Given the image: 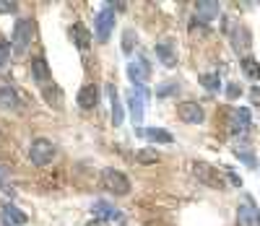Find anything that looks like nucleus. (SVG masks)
Listing matches in <instances>:
<instances>
[{
	"instance_id": "nucleus-30",
	"label": "nucleus",
	"mask_w": 260,
	"mask_h": 226,
	"mask_svg": "<svg viewBox=\"0 0 260 226\" xmlns=\"http://www.w3.org/2000/svg\"><path fill=\"white\" fill-rule=\"evenodd\" d=\"M240 94H242V86L240 83H229L227 86V99L234 101V99H240Z\"/></svg>"
},
{
	"instance_id": "nucleus-17",
	"label": "nucleus",
	"mask_w": 260,
	"mask_h": 226,
	"mask_svg": "<svg viewBox=\"0 0 260 226\" xmlns=\"http://www.w3.org/2000/svg\"><path fill=\"white\" fill-rule=\"evenodd\" d=\"M138 133L146 135L151 143H164V146L174 143V135L169 133V130H164V128H143V130H138Z\"/></svg>"
},
{
	"instance_id": "nucleus-12",
	"label": "nucleus",
	"mask_w": 260,
	"mask_h": 226,
	"mask_svg": "<svg viewBox=\"0 0 260 226\" xmlns=\"http://www.w3.org/2000/svg\"><path fill=\"white\" fill-rule=\"evenodd\" d=\"M128 78H130L135 86H143V83L151 78V68H149V63H146L143 58H135V60L128 65Z\"/></svg>"
},
{
	"instance_id": "nucleus-4",
	"label": "nucleus",
	"mask_w": 260,
	"mask_h": 226,
	"mask_svg": "<svg viewBox=\"0 0 260 226\" xmlns=\"http://www.w3.org/2000/svg\"><path fill=\"white\" fill-rule=\"evenodd\" d=\"M146 101H149V91H146V86H133L128 91V109H130L133 125H141V122H143Z\"/></svg>"
},
{
	"instance_id": "nucleus-14",
	"label": "nucleus",
	"mask_w": 260,
	"mask_h": 226,
	"mask_svg": "<svg viewBox=\"0 0 260 226\" xmlns=\"http://www.w3.org/2000/svg\"><path fill=\"white\" fill-rule=\"evenodd\" d=\"M227 31H229L232 44H234V50H237V52H245V50H250V47H253V37H250V31H247V26L237 24L234 29H227Z\"/></svg>"
},
{
	"instance_id": "nucleus-31",
	"label": "nucleus",
	"mask_w": 260,
	"mask_h": 226,
	"mask_svg": "<svg viewBox=\"0 0 260 226\" xmlns=\"http://www.w3.org/2000/svg\"><path fill=\"white\" fill-rule=\"evenodd\" d=\"M0 187H3V190H5V195H10V198H13V195H16V193H13V187H10V185L5 182V179H3V174H0Z\"/></svg>"
},
{
	"instance_id": "nucleus-9",
	"label": "nucleus",
	"mask_w": 260,
	"mask_h": 226,
	"mask_svg": "<svg viewBox=\"0 0 260 226\" xmlns=\"http://www.w3.org/2000/svg\"><path fill=\"white\" fill-rule=\"evenodd\" d=\"M112 29H115V8H104L96 13V39L107 42Z\"/></svg>"
},
{
	"instance_id": "nucleus-7",
	"label": "nucleus",
	"mask_w": 260,
	"mask_h": 226,
	"mask_svg": "<svg viewBox=\"0 0 260 226\" xmlns=\"http://www.w3.org/2000/svg\"><path fill=\"white\" fill-rule=\"evenodd\" d=\"M177 117L187 122V125H200L203 120H206V112L198 101H182V104L177 107Z\"/></svg>"
},
{
	"instance_id": "nucleus-32",
	"label": "nucleus",
	"mask_w": 260,
	"mask_h": 226,
	"mask_svg": "<svg viewBox=\"0 0 260 226\" xmlns=\"http://www.w3.org/2000/svg\"><path fill=\"white\" fill-rule=\"evenodd\" d=\"M250 96H253V101H255V104H260V88H253V91H250Z\"/></svg>"
},
{
	"instance_id": "nucleus-11",
	"label": "nucleus",
	"mask_w": 260,
	"mask_h": 226,
	"mask_svg": "<svg viewBox=\"0 0 260 226\" xmlns=\"http://www.w3.org/2000/svg\"><path fill=\"white\" fill-rule=\"evenodd\" d=\"M0 109L5 112H21L24 109V99L18 96L13 86H0Z\"/></svg>"
},
{
	"instance_id": "nucleus-2",
	"label": "nucleus",
	"mask_w": 260,
	"mask_h": 226,
	"mask_svg": "<svg viewBox=\"0 0 260 226\" xmlns=\"http://www.w3.org/2000/svg\"><path fill=\"white\" fill-rule=\"evenodd\" d=\"M55 156H58V149H55L52 141H47V138L31 141V146H29V161L34 166H47V164H52Z\"/></svg>"
},
{
	"instance_id": "nucleus-1",
	"label": "nucleus",
	"mask_w": 260,
	"mask_h": 226,
	"mask_svg": "<svg viewBox=\"0 0 260 226\" xmlns=\"http://www.w3.org/2000/svg\"><path fill=\"white\" fill-rule=\"evenodd\" d=\"M31 42H34V21L31 18H18V24L13 29V39H10L16 58H24L31 47Z\"/></svg>"
},
{
	"instance_id": "nucleus-15",
	"label": "nucleus",
	"mask_w": 260,
	"mask_h": 226,
	"mask_svg": "<svg viewBox=\"0 0 260 226\" xmlns=\"http://www.w3.org/2000/svg\"><path fill=\"white\" fill-rule=\"evenodd\" d=\"M71 37H73V44H76L81 52H86L88 47H91V31H88V29L81 24V21L71 26Z\"/></svg>"
},
{
	"instance_id": "nucleus-20",
	"label": "nucleus",
	"mask_w": 260,
	"mask_h": 226,
	"mask_svg": "<svg viewBox=\"0 0 260 226\" xmlns=\"http://www.w3.org/2000/svg\"><path fill=\"white\" fill-rule=\"evenodd\" d=\"M3 213H5V219H8L10 224H18V226L29 221V216H26V213L21 211V208H16L13 203H3Z\"/></svg>"
},
{
	"instance_id": "nucleus-8",
	"label": "nucleus",
	"mask_w": 260,
	"mask_h": 226,
	"mask_svg": "<svg viewBox=\"0 0 260 226\" xmlns=\"http://www.w3.org/2000/svg\"><path fill=\"white\" fill-rule=\"evenodd\" d=\"M237 226H260V211L255 208L253 198H245L237 208Z\"/></svg>"
},
{
	"instance_id": "nucleus-5",
	"label": "nucleus",
	"mask_w": 260,
	"mask_h": 226,
	"mask_svg": "<svg viewBox=\"0 0 260 226\" xmlns=\"http://www.w3.org/2000/svg\"><path fill=\"white\" fill-rule=\"evenodd\" d=\"M193 174L200 179L203 185H208V187H224V179H221V174H219V169L216 166H211V164H206V161H195L193 164Z\"/></svg>"
},
{
	"instance_id": "nucleus-19",
	"label": "nucleus",
	"mask_w": 260,
	"mask_h": 226,
	"mask_svg": "<svg viewBox=\"0 0 260 226\" xmlns=\"http://www.w3.org/2000/svg\"><path fill=\"white\" fill-rule=\"evenodd\" d=\"M107 91H109V101H112V125L120 128L122 125V104H120L117 88L115 86H107Z\"/></svg>"
},
{
	"instance_id": "nucleus-22",
	"label": "nucleus",
	"mask_w": 260,
	"mask_h": 226,
	"mask_svg": "<svg viewBox=\"0 0 260 226\" xmlns=\"http://www.w3.org/2000/svg\"><path fill=\"white\" fill-rule=\"evenodd\" d=\"M242 71H245V75L250 78V81H258L260 78V63L255 58H242Z\"/></svg>"
},
{
	"instance_id": "nucleus-33",
	"label": "nucleus",
	"mask_w": 260,
	"mask_h": 226,
	"mask_svg": "<svg viewBox=\"0 0 260 226\" xmlns=\"http://www.w3.org/2000/svg\"><path fill=\"white\" fill-rule=\"evenodd\" d=\"M86 226H112V224H107V221H99V219H94V221H88Z\"/></svg>"
},
{
	"instance_id": "nucleus-10",
	"label": "nucleus",
	"mask_w": 260,
	"mask_h": 226,
	"mask_svg": "<svg viewBox=\"0 0 260 226\" xmlns=\"http://www.w3.org/2000/svg\"><path fill=\"white\" fill-rule=\"evenodd\" d=\"M91 213H94V219H99V221H107V224H112V221H115L117 226H122V224H125V216H122V211L112 208L109 203H104V200L94 203Z\"/></svg>"
},
{
	"instance_id": "nucleus-21",
	"label": "nucleus",
	"mask_w": 260,
	"mask_h": 226,
	"mask_svg": "<svg viewBox=\"0 0 260 226\" xmlns=\"http://www.w3.org/2000/svg\"><path fill=\"white\" fill-rule=\"evenodd\" d=\"M31 75L37 78V81H47V78H50L47 60H44V58H34L31 60Z\"/></svg>"
},
{
	"instance_id": "nucleus-16",
	"label": "nucleus",
	"mask_w": 260,
	"mask_h": 226,
	"mask_svg": "<svg viewBox=\"0 0 260 226\" xmlns=\"http://www.w3.org/2000/svg\"><path fill=\"white\" fill-rule=\"evenodd\" d=\"M195 10H198V18L200 21H213V18L221 13V8H219L216 0H198Z\"/></svg>"
},
{
	"instance_id": "nucleus-18",
	"label": "nucleus",
	"mask_w": 260,
	"mask_h": 226,
	"mask_svg": "<svg viewBox=\"0 0 260 226\" xmlns=\"http://www.w3.org/2000/svg\"><path fill=\"white\" fill-rule=\"evenodd\" d=\"M156 55H159V60H162L167 68H174V65H177V52H174V47H172L169 42L156 44Z\"/></svg>"
},
{
	"instance_id": "nucleus-6",
	"label": "nucleus",
	"mask_w": 260,
	"mask_h": 226,
	"mask_svg": "<svg viewBox=\"0 0 260 226\" xmlns=\"http://www.w3.org/2000/svg\"><path fill=\"white\" fill-rule=\"evenodd\" d=\"M253 128V115L247 107H240V109H232L229 115V133L232 135H247V130Z\"/></svg>"
},
{
	"instance_id": "nucleus-25",
	"label": "nucleus",
	"mask_w": 260,
	"mask_h": 226,
	"mask_svg": "<svg viewBox=\"0 0 260 226\" xmlns=\"http://www.w3.org/2000/svg\"><path fill=\"white\" fill-rule=\"evenodd\" d=\"M10 55H13V44L8 39H0V68H5L10 63Z\"/></svg>"
},
{
	"instance_id": "nucleus-23",
	"label": "nucleus",
	"mask_w": 260,
	"mask_h": 226,
	"mask_svg": "<svg viewBox=\"0 0 260 226\" xmlns=\"http://www.w3.org/2000/svg\"><path fill=\"white\" fill-rule=\"evenodd\" d=\"M159 159L162 156H159L156 149H141L138 153H135V161L138 164H159Z\"/></svg>"
},
{
	"instance_id": "nucleus-13",
	"label": "nucleus",
	"mask_w": 260,
	"mask_h": 226,
	"mask_svg": "<svg viewBox=\"0 0 260 226\" xmlns=\"http://www.w3.org/2000/svg\"><path fill=\"white\" fill-rule=\"evenodd\" d=\"M78 107L81 109H96L99 104V86L96 83H86L81 86V91H78Z\"/></svg>"
},
{
	"instance_id": "nucleus-3",
	"label": "nucleus",
	"mask_w": 260,
	"mask_h": 226,
	"mask_svg": "<svg viewBox=\"0 0 260 226\" xmlns=\"http://www.w3.org/2000/svg\"><path fill=\"white\" fill-rule=\"evenodd\" d=\"M101 185H104V190L107 193H115V195H120V198H125V195H130V179L120 172V169H104L101 172Z\"/></svg>"
},
{
	"instance_id": "nucleus-29",
	"label": "nucleus",
	"mask_w": 260,
	"mask_h": 226,
	"mask_svg": "<svg viewBox=\"0 0 260 226\" xmlns=\"http://www.w3.org/2000/svg\"><path fill=\"white\" fill-rule=\"evenodd\" d=\"M174 91H179V86H177V83H164L159 91H156V96H172Z\"/></svg>"
},
{
	"instance_id": "nucleus-24",
	"label": "nucleus",
	"mask_w": 260,
	"mask_h": 226,
	"mask_svg": "<svg viewBox=\"0 0 260 226\" xmlns=\"http://www.w3.org/2000/svg\"><path fill=\"white\" fill-rule=\"evenodd\" d=\"M198 81L206 86L208 91H219V88H221V78H219V73H200Z\"/></svg>"
},
{
	"instance_id": "nucleus-28",
	"label": "nucleus",
	"mask_w": 260,
	"mask_h": 226,
	"mask_svg": "<svg viewBox=\"0 0 260 226\" xmlns=\"http://www.w3.org/2000/svg\"><path fill=\"white\" fill-rule=\"evenodd\" d=\"M18 10V3L13 0H0V13H16Z\"/></svg>"
},
{
	"instance_id": "nucleus-26",
	"label": "nucleus",
	"mask_w": 260,
	"mask_h": 226,
	"mask_svg": "<svg viewBox=\"0 0 260 226\" xmlns=\"http://www.w3.org/2000/svg\"><path fill=\"white\" fill-rule=\"evenodd\" d=\"M133 47H135V31L133 29H125V34H122V52L130 55Z\"/></svg>"
},
{
	"instance_id": "nucleus-27",
	"label": "nucleus",
	"mask_w": 260,
	"mask_h": 226,
	"mask_svg": "<svg viewBox=\"0 0 260 226\" xmlns=\"http://www.w3.org/2000/svg\"><path fill=\"white\" fill-rule=\"evenodd\" d=\"M234 153H237V159H242L247 166H255V156H253L250 151H247V149H240V146H237Z\"/></svg>"
}]
</instances>
